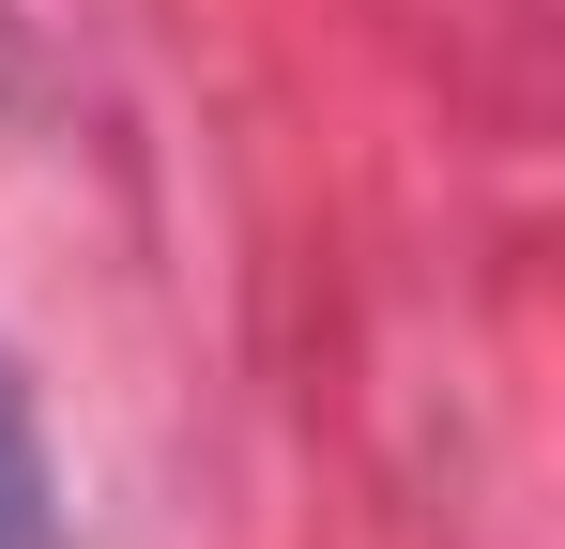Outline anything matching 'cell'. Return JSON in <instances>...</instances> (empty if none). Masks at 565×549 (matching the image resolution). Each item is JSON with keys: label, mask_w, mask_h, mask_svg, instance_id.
<instances>
[{"label": "cell", "mask_w": 565, "mask_h": 549, "mask_svg": "<svg viewBox=\"0 0 565 549\" xmlns=\"http://www.w3.org/2000/svg\"><path fill=\"white\" fill-rule=\"evenodd\" d=\"M0 549H62V473H46V428H31L15 352H0Z\"/></svg>", "instance_id": "obj_1"}]
</instances>
